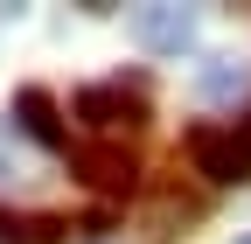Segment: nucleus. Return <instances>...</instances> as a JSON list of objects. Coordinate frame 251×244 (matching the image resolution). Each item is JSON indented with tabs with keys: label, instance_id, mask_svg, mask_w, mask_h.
I'll use <instances>...</instances> for the list:
<instances>
[{
	"label": "nucleus",
	"instance_id": "nucleus-5",
	"mask_svg": "<svg viewBox=\"0 0 251 244\" xmlns=\"http://www.w3.org/2000/svg\"><path fill=\"white\" fill-rule=\"evenodd\" d=\"M14 119H21V133H28V140H42V146H70V133H63V119H56V98H49V91L28 84L21 98H14Z\"/></svg>",
	"mask_w": 251,
	"mask_h": 244
},
{
	"label": "nucleus",
	"instance_id": "nucleus-9",
	"mask_svg": "<svg viewBox=\"0 0 251 244\" xmlns=\"http://www.w3.org/2000/svg\"><path fill=\"white\" fill-rule=\"evenodd\" d=\"M244 133H251V119H244Z\"/></svg>",
	"mask_w": 251,
	"mask_h": 244
},
{
	"label": "nucleus",
	"instance_id": "nucleus-4",
	"mask_svg": "<svg viewBox=\"0 0 251 244\" xmlns=\"http://www.w3.org/2000/svg\"><path fill=\"white\" fill-rule=\"evenodd\" d=\"M70 174H77V181H91V189H105V195H126V189L140 181L133 154H126L119 140H91V146H70Z\"/></svg>",
	"mask_w": 251,
	"mask_h": 244
},
{
	"label": "nucleus",
	"instance_id": "nucleus-2",
	"mask_svg": "<svg viewBox=\"0 0 251 244\" xmlns=\"http://www.w3.org/2000/svg\"><path fill=\"white\" fill-rule=\"evenodd\" d=\"M77 119H84L91 133H140V126H147V91L126 84V77L84 84V91H77Z\"/></svg>",
	"mask_w": 251,
	"mask_h": 244
},
{
	"label": "nucleus",
	"instance_id": "nucleus-1",
	"mask_svg": "<svg viewBox=\"0 0 251 244\" xmlns=\"http://www.w3.org/2000/svg\"><path fill=\"white\" fill-rule=\"evenodd\" d=\"M188 161H196V174L216 181V189L251 181V133L244 126H196L188 133Z\"/></svg>",
	"mask_w": 251,
	"mask_h": 244
},
{
	"label": "nucleus",
	"instance_id": "nucleus-7",
	"mask_svg": "<svg viewBox=\"0 0 251 244\" xmlns=\"http://www.w3.org/2000/svg\"><path fill=\"white\" fill-rule=\"evenodd\" d=\"M196 91H202V98H237V91H244V63H230V56H209V63L196 70Z\"/></svg>",
	"mask_w": 251,
	"mask_h": 244
},
{
	"label": "nucleus",
	"instance_id": "nucleus-6",
	"mask_svg": "<svg viewBox=\"0 0 251 244\" xmlns=\"http://www.w3.org/2000/svg\"><path fill=\"white\" fill-rule=\"evenodd\" d=\"M63 217H14V209H0V244H63Z\"/></svg>",
	"mask_w": 251,
	"mask_h": 244
},
{
	"label": "nucleus",
	"instance_id": "nucleus-8",
	"mask_svg": "<svg viewBox=\"0 0 251 244\" xmlns=\"http://www.w3.org/2000/svg\"><path fill=\"white\" fill-rule=\"evenodd\" d=\"M237 244H251V230H244V237H237Z\"/></svg>",
	"mask_w": 251,
	"mask_h": 244
},
{
	"label": "nucleus",
	"instance_id": "nucleus-3",
	"mask_svg": "<svg viewBox=\"0 0 251 244\" xmlns=\"http://www.w3.org/2000/svg\"><path fill=\"white\" fill-rule=\"evenodd\" d=\"M126 28H133V42L153 49V56H181L188 42H196V7L153 0V7H133V14H126Z\"/></svg>",
	"mask_w": 251,
	"mask_h": 244
}]
</instances>
